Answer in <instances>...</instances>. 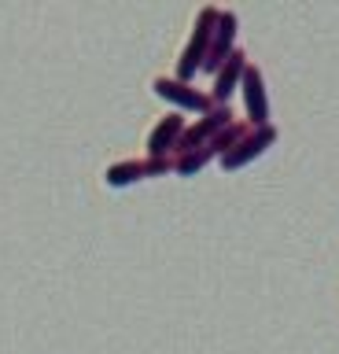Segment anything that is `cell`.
I'll return each mask as SVG.
<instances>
[{"label":"cell","instance_id":"1","mask_svg":"<svg viewBox=\"0 0 339 354\" xmlns=\"http://www.w3.org/2000/svg\"><path fill=\"white\" fill-rule=\"evenodd\" d=\"M217 19H222V8H214V4H206V8L195 11L188 44L181 48V59H177V66H173V77H177V82H195V74L206 66V59H211V44H214V30H217Z\"/></svg>","mask_w":339,"mask_h":354},{"label":"cell","instance_id":"2","mask_svg":"<svg viewBox=\"0 0 339 354\" xmlns=\"http://www.w3.org/2000/svg\"><path fill=\"white\" fill-rule=\"evenodd\" d=\"M151 93H155L159 100H166L173 111H181V115H195V118H203L206 111L217 107L211 100V93L195 88L192 82H177L173 74L170 77H155V82H151Z\"/></svg>","mask_w":339,"mask_h":354},{"label":"cell","instance_id":"3","mask_svg":"<svg viewBox=\"0 0 339 354\" xmlns=\"http://www.w3.org/2000/svg\"><path fill=\"white\" fill-rule=\"evenodd\" d=\"M273 144H277V126H251L244 137H240L233 148H229L222 159H217V166H222V170H244V166H251L255 159H262V155H266Z\"/></svg>","mask_w":339,"mask_h":354},{"label":"cell","instance_id":"4","mask_svg":"<svg viewBox=\"0 0 339 354\" xmlns=\"http://www.w3.org/2000/svg\"><path fill=\"white\" fill-rule=\"evenodd\" d=\"M166 174H173V159H151V155H144V159H122V162L107 166V170H104V185L107 188H129L137 181L166 177Z\"/></svg>","mask_w":339,"mask_h":354},{"label":"cell","instance_id":"5","mask_svg":"<svg viewBox=\"0 0 339 354\" xmlns=\"http://www.w3.org/2000/svg\"><path fill=\"white\" fill-rule=\"evenodd\" d=\"M184 129H188V122H184L181 111H170L166 118H159L148 133V155L151 159H177Z\"/></svg>","mask_w":339,"mask_h":354},{"label":"cell","instance_id":"6","mask_svg":"<svg viewBox=\"0 0 339 354\" xmlns=\"http://www.w3.org/2000/svg\"><path fill=\"white\" fill-rule=\"evenodd\" d=\"M233 122H236L233 107H214V111H206L203 118L188 122V129H184V140H181V151H177V155L195 151V148H206V144H214L217 133H225L229 126H233Z\"/></svg>","mask_w":339,"mask_h":354},{"label":"cell","instance_id":"7","mask_svg":"<svg viewBox=\"0 0 339 354\" xmlns=\"http://www.w3.org/2000/svg\"><path fill=\"white\" fill-rule=\"evenodd\" d=\"M240 96H244V115L251 126H269V93H266V77L255 63L247 66L244 85H240Z\"/></svg>","mask_w":339,"mask_h":354},{"label":"cell","instance_id":"8","mask_svg":"<svg viewBox=\"0 0 339 354\" xmlns=\"http://www.w3.org/2000/svg\"><path fill=\"white\" fill-rule=\"evenodd\" d=\"M236 33H240L236 11L222 8V19H217V30H214V44H211V59H206V66H203V71L211 74V77L222 71V66L229 63V55L236 52Z\"/></svg>","mask_w":339,"mask_h":354},{"label":"cell","instance_id":"9","mask_svg":"<svg viewBox=\"0 0 339 354\" xmlns=\"http://www.w3.org/2000/svg\"><path fill=\"white\" fill-rule=\"evenodd\" d=\"M247 55L244 52H233L229 55V63L222 66V71L214 74V85H211V100L217 107H229V100H233L236 93H240V85H244V74H247Z\"/></svg>","mask_w":339,"mask_h":354},{"label":"cell","instance_id":"10","mask_svg":"<svg viewBox=\"0 0 339 354\" xmlns=\"http://www.w3.org/2000/svg\"><path fill=\"white\" fill-rule=\"evenodd\" d=\"M214 159H222L214 144H206V148H195V151H184V155H177V159H173V174H177V177H195L200 170H206V166H211Z\"/></svg>","mask_w":339,"mask_h":354}]
</instances>
